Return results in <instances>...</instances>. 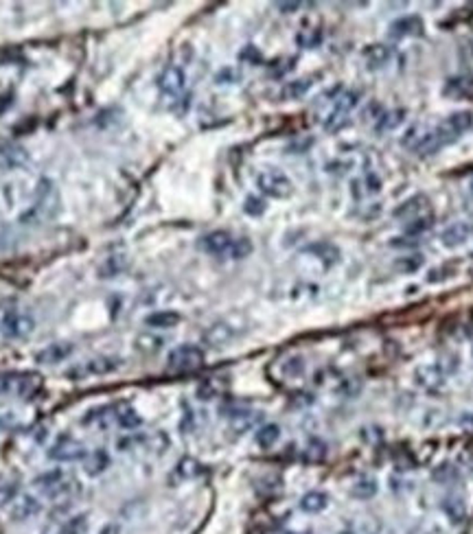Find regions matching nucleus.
I'll return each instance as SVG.
<instances>
[{"instance_id": "nucleus-14", "label": "nucleus", "mask_w": 473, "mask_h": 534, "mask_svg": "<svg viewBox=\"0 0 473 534\" xmlns=\"http://www.w3.org/2000/svg\"><path fill=\"white\" fill-rule=\"evenodd\" d=\"M233 237H230L228 233L224 230H215V233H209L206 237H202L200 241V248L204 252L213 254V257H224V254L230 252V246H233Z\"/></svg>"}, {"instance_id": "nucleus-13", "label": "nucleus", "mask_w": 473, "mask_h": 534, "mask_svg": "<svg viewBox=\"0 0 473 534\" xmlns=\"http://www.w3.org/2000/svg\"><path fill=\"white\" fill-rule=\"evenodd\" d=\"M29 162V151L20 145H0V169L14 171Z\"/></svg>"}, {"instance_id": "nucleus-45", "label": "nucleus", "mask_w": 473, "mask_h": 534, "mask_svg": "<svg viewBox=\"0 0 473 534\" xmlns=\"http://www.w3.org/2000/svg\"><path fill=\"white\" fill-rule=\"evenodd\" d=\"M392 119H388V114L383 117V121L379 123V130H392V127H397L399 123H401V112H394V114H390Z\"/></svg>"}, {"instance_id": "nucleus-12", "label": "nucleus", "mask_w": 473, "mask_h": 534, "mask_svg": "<svg viewBox=\"0 0 473 534\" xmlns=\"http://www.w3.org/2000/svg\"><path fill=\"white\" fill-rule=\"evenodd\" d=\"M158 86H160V90H162L164 95H169V97L182 95L184 86H186L184 70H182V68H177V66L164 68V72L160 75V79H158Z\"/></svg>"}, {"instance_id": "nucleus-5", "label": "nucleus", "mask_w": 473, "mask_h": 534, "mask_svg": "<svg viewBox=\"0 0 473 534\" xmlns=\"http://www.w3.org/2000/svg\"><path fill=\"white\" fill-rule=\"evenodd\" d=\"M44 381L35 373L3 375V394H14L18 399H33L42 390Z\"/></svg>"}, {"instance_id": "nucleus-33", "label": "nucleus", "mask_w": 473, "mask_h": 534, "mask_svg": "<svg viewBox=\"0 0 473 534\" xmlns=\"http://www.w3.org/2000/svg\"><path fill=\"white\" fill-rule=\"evenodd\" d=\"M432 215H425V217H416V219H412V221H407L405 224V235H410V237H418V235H423V233H427L429 228H432Z\"/></svg>"}, {"instance_id": "nucleus-22", "label": "nucleus", "mask_w": 473, "mask_h": 534, "mask_svg": "<svg viewBox=\"0 0 473 534\" xmlns=\"http://www.w3.org/2000/svg\"><path fill=\"white\" fill-rule=\"evenodd\" d=\"M416 381L427 390H438L445 384V373L441 370V366H421L416 370Z\"/></svg>"}, {"instance_id": "nucleus-30", "label": "nucleus", "mask_w": 473, "mask_h": 534, "mask_svg": "<svg viewBox=\"0 0 473 534\" xmlns=\"http://www.w3.org/2000/svg\"><path fill=\"white\" fill-rule=\"evenodd\" d=\"M88 530V515H75L61 526L59 534H84Z\"/></svg>"}, {"instance_id": "nucleus-35", "label": "nucleus", "mask_w": 473, "mask_h": 534, "mask_svg": "<svg viewBox=\"0 0 473 534\" xmlns=\"http://www.w3.org/2000/svg\"><path fill=\"white\" fill-rule=\"evenodd\" d=\"M250 252H252V241L246 239V237H241V239H235V241H233L228 257H233V259H246Z\"/></svg>"}, {"instance_id": "nucleus-42", "label": "nucleus", "mask_w": 473, "mask_h": 534, "mask_svg": "<svg viewBox=\"0 0 473 534\" xmlns=\"http://www.w3.org/2000/svg\"><path fill=\"white\" fill-rule=\"evenodd\" d=\"M307 455H309V460H322V457L327 455L325 442H320V440H311V442H309V449H307Z\"/></svg>"}, {"instance_id": "nucleus-28", "label": "nucleus", "mask_w": 473, "mask_h": 534, "mask_svg": "<svg viewBox=\"0 0 473 534\" xmlns=\"http://www.w3.org/2000/svg\"><path fill=\"white\" fill-rule=\"evenodd\" d=\"M471 88H473V81L469 79V77H454V79H450L447 81V86H445V95L447 97H465V95H469L471 92Z\"/></svg>"}, {"instance_id": "nucleus-48", "label": "nucleus", "mask_w": 473, "mask_h": 534, "mask_svg": "<svg viewBox=\"0 0 473 534\" xmlns=\"http://www.w3.org/2000/svg\"><path fill=\"white\" fill-rule=\"evenodd\" d=\"M99 534H121V528H119L117 524H108Z\"/></svg>"}, {"instance_id": "nucleus-7", "label": "nucleus", "mask_w": 473, "mask_h": 534, "mask_svg": "<svg viewBox=\"0 0 473 534\" xmlns=\"http://www.w3.org/2000/svg\"><path fill=\"white\" fill-rule=\"evenodd\" d=\"M202 364H204V353L200 346H193V344H182L173 348L167 359V368L171 373H191V370H197Z\"/></svg>"}, {"instance_id": "nucleus-49", "label": "nucleus", "mask_w": 473, "mask_h": 534, "mask_svg": "<svg viewBox=\"0 0 473 534\" xmlns=\"http://www.w3.org/2000/svg\"><path fill=\"white\" fill-rule=\"evenodd\" d=\"M469 190H471V195H473V180L469 182Z\"/></svg>"}, {"instance_id": "nucleus-46", "label": "nucleus", "mask_w": 473, "mask_h": 534, "mask_svg": "<svg viewBox=\"0 0 473 534\" xmlns=\"http://www.w3.org/2000/svg\"><path fill=\"white\" fill-rule=\"evenodd\" d=\"M460 427H463L465 431H469V434H473V412H467L465 416H460Z\"/></svg>"}, {"instance_id": "nucleus-19", "label": "nucleus", "mask_w": 473, "mask_h": 534, "mask_svg": "<svg viewBox=\"0 0 473 534\" xmlns=\"http://www.w3.org/2000/svg\"><path fill=\"white\" fill-rule=\"evenodd\" d=\"M127 267H130V257L123 252H117V254H110V257L99 265V278H117L121 276Z\"/></svg>"}, {"instance_id": "nucleus-1", "label": "nucleus", "mask_w": 473, "mask_h": 534, "mask_svg": "<svg viewBox=\"0 0 473 534\" xmlns=\"http://www.w3.org/2000/svg\"><path fill=\"white\" fill-rule=\"evenodd\" d=\"M473 127V114L471 112H456L452 117H447L441 125L434 127L432 132L423 134L414 145V151L418 156H432L438 149L456 143L465 132Z\"/></svg>"}, {"instance_id": "nucleus-38", "label": "nucleus", "mask_w": 473, "mask_h": 534, "mask_svg": "<svg viewBox=\"0 0 473 534\" xmlns=\"http://www.w3.org/2000/svg\"><path fill=\"white\" fill-rule=\"evenodd\" d=\"M136 348L145 350V353H156L162 348V339L160 337H153V335H140L136 339Z\"/></svg>"}, {"instance_id": "nucleus-10", "label": "nucleus", "mask_w": 473, "mask_h": 534, "mask_svg": "<svg viewBox=\"0 0 473 534\" xmlns=\"http://www.w3.org/2000/svg\"><path fill=\"white\" fill-rule=\"evenodd\" d=\"M471 237H473V221H456L443 230L441 244L445 248H458V246H465Z\"/></svg>"}, {"instance_id": "nucleus-29", "label": "nucleus", "mask_w": 473, "mask_h": 534, "mask_svg": "<svg viewBox=\"0 0 473 534\" xmlns=\"http://www.w3.org/2000/svg\"><path fill=\"white\" fill-rule=\"evenodd\" d=\"M375 493H377V482L375 479H360V482H355L353 488H351V495L357 500H370Z\"/></svg>"}, {"instance_id": "nucleus-23", "label": "nucleus", "mask_w": 473, "mask_h": 534, "mask_svg": "<svg viewBox=\"0 0 473 534\" xmlns=\"http://www.w3.org/2000/svg\"><path fill=\"white\" fill-rule=\"evenodd\" d=\"M230 339H233V328H230L228 324H215L206 330V333H204V342H206L209 346H215V348L226 346Z\"/></svg>"}, {"instance_id": "nucleus-3", "label": "nucleus", "mask_w": 473, "mask_h": 534, "mask_svg": "<svg viewBox=\"0 0 473 534\" xmlns=\"http://www.w3.org/2000/svg\"><path fill=\"white\" fill-rule=\"evenodd\" d=\"M57 208H59V195L55 184L50 180H40V184L35 188V204L27 215H22V224L50 219L57 212Z\"/></svg>"}, {"instance_id": "nucleus-4", "label": "nucleus", "mask_w": 473, "mask_h": 534, "mask_svg": "<svg viewBox=\"0 0 473 534\" xmlns=\"http://www.w3.org/2000/svg\"><path fill=\"white\" fill-rule=\"evenodd\" d=\"M35 486H37V491L44 495V497L57 500V502L70 497V495L75 493V488H77L75 479L70 475L64 473L61 468H53V471L42 473L40 477L35 479Z\"/></svg>"}, {"instance_id": "nucleus-26", "label": "nucleus", "mask_w": 473, "mask_h": 534, "mask_svg": "<svg viewBox=\"0 0 473 534\" xmlns=\"http://www.w3.org/2000/svg\"><path fill=\"white\" fill-rule=\"evenodd\" d=\"M311 79H296V81H289L285 88H283V92H280V97L283 99H287V101H296V99H302L307 92L311 90Z\"/></svg>"}, {"instance_id": "nucleus-27", "label": "nucleus", "mask_w": 473, "mask_h": 534, "mask_svg": "<svg viewBox=\"0 0 473 534\" xmlns=\"http://www.w3.org/2000/svg\"><path fill=\"white\" fill-rule=\"evenodd\" d=\"M278 438H280V427L274 425V423L261 425L259 431H257V444H259V447H263V449L274 447Z\"/></svg>"}, {"instance_id": "nucleus-20", "label": "nucleus", "mask_w": 473, "mask_h": 534, "mask_svg": "<svg viewBox=\"0 0 473 534\" xmlns=\"http://www.w3.org/2000/svg\"><path fill=\"white\" fill-rule=\"evenodd\" d=\"M84 471H86V475H90V477H97V475H101V473H106L108 471V466H110V455H108V451L106 449H95V451H88V455L84 457Z\"/></svg>"}, {"instance_id": "nucleus-24", "label": "nucleus", "mask_w": 473, "mask_h": 534, "mask_svg": "<svg viewBox=\"0 0 473 534\" xmlns=\"http://www.w3.org/2000/svg\"><path fill=\"white\" fill-rule=\"evenodd\" d=\"M180 320H182L180 313L175 311H156L145 317V324L151 328H173Z\"/></svg>"}, {"instance_id": "nucleus-47", "label": "nucleus", "mask_w": 473, "mask_h": 534, "mask_svg": "<svg viewBox=\"0 0 473 534\" xmlns=\"http://www.w3.org/2000/svg\"><path fill=\"white\" fill-rule=\"evenodd\" d=\"M276 7L283 11V14H293L296 9H300V3H276Z\"/></svg>"}, {"instance_id": "nucleus-6", "label": "nucleus", "mask_w": 473, "mask_h": 534, "mask_svg": "<svg viewBox=\"0 0 473 534\" xmlns=\"http://www.w3.org/2000/svg\"><path fill=\"white\" fill-rule=\"evenodd\" d=\"M257 186L263 195L274 197V199H287L293 193L291 180L278 169H263L257 175Z\"/></svg>"}, {"instance_id": "nucleus-41", "label": "nucleus", "mask_w": 473, "mask_h": 534, "mask_svg": "<svg viewBox=\"0 0 473 534\" xmlns=\"http://www.w3.org/2000/svg\"><path fill=\"white\" fill-rule=\"evenodd\" d=\"M421 265H423V257L414 254V257H405V259L397 261V270H401V272H416Z\"/></svg>"}, {"instance_id": "nucleus-9", "label": "nucleus", "mask_w": 473, "mask_h": 534, "mask_svg": "<svg viewBox=\"0 0 473 534\" xmlns=\"http://www.w3.org/2000/svg\"><path fill=\"white\" fill-rule=\"evenodd\" d=\"M117 368H121V359H114V357H97V359H90L86 362L81 366L73 368V370H68V377L73 381H81V379H88V377H99V375H110L114 373Z\"/></svg>"}, {"instance_id": "nucleus-40", "label": "nucleus", "mask_w": 473, "mask_h": 534, "mask_svg": "<svg viewBox=\"0 0 473 534\" xmlns=\"http://www.w3.org/2000/svg\"><path fill=\"white\" fill-rule=\"evenodd\" d=\"M244 210H246L248 215H252V217H259V215L265 212V201H263L261 197H257V195H250V197H246Z\"/></svg>"}, {"instance_id": "nucleus-17", "label": "nucleus", "mask_w": 473, "mask_h": 534, "mask_svg": "<svg viewBox=\"0 0 473 534\" xmlns=\"http://www.w3.org/2000/svg\"><path fill=\"white\" fill-rule=\"evenodd\" d=\"M70 353H73V344H68V342H55V344H48L44 350L37 353V362L46 366H55L66 362L70 357Z\"/></svg>"}, {"instance_id": "nucleus-15", "label": "nucleus", "mask_w": 473, "mask_h": 534, "mask_svg": "<svg viewBox=\"0 0 473 534\" xmlns=\"http://www.w3.org/2000/svg\"><path fill=\"white\" fill-rule=\"evenodd\" d=\"M392 55H394V48L386 44H370L364 48V61L370 70L383 68L392 59Z\"/></svg>"}, {"instance_id": "nucleus-18", "label": "nucleus", "mask_w": 473, "mask_h": 534, "mask_svg": "<svg viewBox=\"0 0 473 534\" xmlns=\"http://www.w3.org/2000/svg\"><path fill=\"white\" fill-rule=\"evenodd\" d=\"M228 416H230V427H233L235 434H246V431L257 427L263 418L261 412H252V410H235Z\"/></svg>"}, {"instance_id": "nucleus-34", "label": "nucleus", "mask_w": 473, "mask_h": 534, "mask_svg": "<svg viewBox=\"0 0 473 534\" xmlns=\"http://www.w3.org/2000/svg\"><path fill=\"white\" fill-rule=\"evenodd\" d=\"M309 252L318 254V257H320L327 265L336 263V261L340 259L338 248H336V246H331V244H316V246H311V248H309Z\"/></svg>"}, {"instance_id": "nucleus-44", "label": "nucleus", "mask_w": 473, "mask_h": 534, "mask_svg": "<svg viewBox=\"0 0 473 534\" xmlns=\"http://www.w3.org/2000/svg\"><path fill=\"white\" fill-rule=\"evenodd\" d=\"M239 59H244V61H252V63H259L261 61V53L254 46H248V48H244L239 53Z\"/></svg>"}, {"instance_id": "nucleus-25", "label": "nucleus", "mask_w": 473, "mask_h": 534, "mask_svg": "<svg viewBox=\"0 0 473 534\" xmlns=\"http://www.w3.org/2000/svg\"><path fill=\"white\" fill-rule=\"evenodd\" d=\"M327 506H329V497H327L325 493H320V491H311V493H307L305 497L300 500V508H302L305 513H311V515L322 513Z\"/></svg>"}, {"instance_id": "nucleus-8", "label": "nucleus", "mask_w": 473, "mask_h": 534, "mask_svg": "<svg viewBox=\"0 0 473 534\" xmlns=\"http://www.w3.org/2000/svg\"><path fill=\"white\" fill-rule=\"evenodd\" d=\"M86 455H88L86 444L68 434L59 436L53 447L48 449V457L53 462H75V460H84Z\"/></svg>"}, {"instance_id": "nucleus-16", "label": "nucleus", "mask_w": 473, "mask_h": 534, "mask_svg": "<svg viewBox=\"0 0 473 534\" xmlns=\"http://www.w3.org/2000/svg\"><path fill=\"white\" fill-rule=\"evenodd\" d=\"M423 20L418 16H405L390 24V37H416L423 33Z\"/></svg>"}, {"instance_id": "nucleus-43", "label": "nucleus", "mask_w": 473, "mask_h": 534, "mask_svg": "<svg viewBox=\"0 0 473 534\" xmlns=\"http://www.w3.org/2000/svg\"><path fill=\"white\" fill-rule=\"evenodd\" d=\"M458 473H456V468L454 466H450V464H443L438 471H434V479L436 482H447V479H454Z\"/></svg>"}, {"instance_id": "nucleus-32", "label": "nucleus", "mask_w": 473, "mask_h": 534, "mask_svg": "<svg viewBox=\"0 0 473 534\" xmlns=\"http://www.w3.org/2000/svg\"><path fill=\"white\" fill-rule=\"evenodd\" d=\"M117 423H119L123 429H136V427L143 425V418H140V416L136 414V410H132V408H123V410L117 414Z\"/></svg>"}, {"instance_id": "nucleus-39", "label": "nucleus", "mask_w": 473, "mask_h": 534, "mask_svg": "<svg viewBox=\"0 0 473 534\" xmlns=\"http://www.w3.org/2000/svg\"><path fill=\"white\" fill-rule=\"evenodd\" d=\"M320 31H318V29H307V31H300L298 33V37H296V40H298V44L300 46H305V48H313V46H318V44H320Z\"/></svg>"}, {"instance_id": "nucleus-37", "label": "nucleus", "mask_w": 473, "mask_h": 534, "mask_svg": "<svg viewBox=\"0 0 473 534\" xmlns=\"http://www.w3.org/2000/svg\"><path fill=\"white\" fill-rule=\"evenodd\" d=\"M443 511L452 517V521H463V517H465V504L460 502V500H445Z\"/></svg>"}, {"instance_id": "nucleus-21", "label": "nucleus", "mask_w": 473, "mask_h": 534, "mask_svg": "<svg viewBox=\"0 0 473 534\" xmlns=\"http://www.w3.org/2000/svg\"><path fill=\"white\" fill-rule=\"evenodd\" d=\"M429 208V204H427V197H423V195H416V197H412V199H407V201H403V204L394 210V217H399V219H407V221H412V219H416V217H425L423 215V210H427Z\"/></svg>"}, {"instance_id": "nucleus-36", "label": "nucleus", "mask_w": 473, "mask_h": 534, "mask_svg": "<svg viewBox=\"0 0 473 534\" xmlns=\"http://www.w3.org/2000/svg\"><path fill=\"white\" fill-rule=\"evenodd\" d=\"M357 106V92H342L336 99V106L334 112H342V114H349L353 108Z\"/></svg>"}, {"instance_id": "nucleus-11", "label": "nucleus", "mask_w": 473, "mask_h": 534, "mask_svg": "<svg viewBox=\"0 0 473 534\" xmlns=\"http://www.w3.org/2000/svg\"><path fill=\"white\" fill-rule=\"evenodd\" d=\"M11 519L14 521H27L33 519L42 513V504L37 502L31 495H18V497L11 502Z\"/></svg>"}, {"instance_id": "nucleus-2", "label": "nucleus", "mask_w": 473, "mask_h": 534, "mask_svg": "<svg viewBox=\"0 0 473 534\" xmlns=\"http://www.w3.org/2000/svg\"><path fill=\"white\" fill-rule=\"evenodd\" d=\"M33 315L16 302H0V335L5 339H24L33 333Z\"/></svg>"}, {"instance_id": "nucleus-31", "label": "nucleus", "mask_w": 473, "mask_h": 534, "mask_svg": "<svg viewBox=\"0 0 473 534\" xmlns=\"http://www.w3.org/2000/svg\"><path fill=\"white\" fill-rule=\"evenodd\" d=\"M200 471H202V466H200V462L193 460V457H184V460H180V464L175 466V475L180 479H191Z\"/></svg>"}]
</instances>
